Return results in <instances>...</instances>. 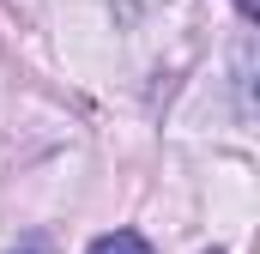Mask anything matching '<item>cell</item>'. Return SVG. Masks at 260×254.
Wrapping results in <instances>:
<instances>
[{
	"mask_svg": "<svg viewBox=\"0 0 260 254\" xmlns=\"http://www.w3.org/2000/svg\"><path fill=\"white\" fill-rule=\"evenodd\" d=\"M242 6V18H260V0H236Z\"/></svg>",
	"mask_w": 260,
	"mask_h": 254,
	"instance_id": "7a4b0ae2",
	"label": "cell"
},
{
	"mask_svg": "<svg viewBox=\"0 0 260 254\" xmlns=\"http://www.w3.org/2000/svg\"><path fill=\"white\" fill-rule=\"evenodd\" d=\"M12 254H37V248H12Z\"/></svg>",
	"mask_w": 260,
	"mask_h": 254,
	"instance_id": "3957f363",
	"label": "cell"
},
{
	"mask_svg": "<svg viewBox=\"0 0 260 254\" xmlns=\"http://www.w3.org/2000/svg\"><path fill=\"white\" fill-rule=\"evenodd\" d=\"M85 254H151V242H145L139 230H109V236H97Z\"/></svg>",
	"mask_w": 260,
	"mask_h": 254,
	"instance_id": "6da1fadb",
	"label": "cell"
}]
</instances>
